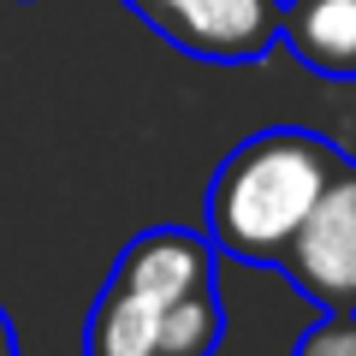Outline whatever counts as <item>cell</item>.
Returning a JSON list of instances; mask_svg holds the SVG:
<instances>
[{
	"label": "cell",
	"mask_w": 356,
	"mask_h": 356,
	"mask_svg": "<svg viewBox=\"0 0 356 356\" xmlns=\"http://www.w3.org/2000/svg\"><path fill=\"white\" fill-rule=\"evenodd\" d=\"M291 356H356V309H321Z\"/></svg>",
	"instance_id": "cell-6"
},
{
	"label": "cell",
	"mask_w": 356,
	"mask_h": 356,
	"mask_svg": "<svg viewBox=\"0 0 356 356\" xmlns=\"http://www.w3.org/2000/svg\"><path fill=\"white\" fill-rule=\"evenodd\" d=\"M226 309L214 243L191 226H149L119 250L83 315V356H214Z\"/></svg>",
	"instance_id": "cell-1"
},
{
	"label": "cell",
	"mask_w": 356,
	"mask_h": 356,
	"mask_svg": "<svg viewBox=\"0 0 356 356\" xmlns=\"http://www.w3.org/2000/svg\"><path fill=\"white\" fill-rule=\"evenodd\" d=\"M280 42L315 77H356V0H280Z\"/></svg>",
	"instance_id": "cell-5"
},
{
	"label": "cell",
	"mask_w": 356,
	"mask_h": 356,
	"mask_svg": "<svg viewBox=\"0 0 356 356\" xmlns=\"http://www.w3.org/2000/svg\"><path fill=\"white\" fill-rule=\"evenodd\" d=\"M315 309H356V161L344 154L327 191L273 261Z\"/></svg>",
	"instance_id": "cell-4"
},
{
	"label": "cell",
	"mask_w": 356,
	"mask_h": 356,
	"mask_svg": "<svg viewBox=\"0 0 356 356\" xmlns=\"http://www.w3.org/2000/svg\"><path fill=\"white\" fill-rule=\"evenodd\" d=\"M339 143L303 125H267L243 137L208 178L202 238L214 243V255L273 267L291 232L303 226V214L315 208V196L327 191V178L339 172Z\"/></svg>",
	"instance_id": "cell-2"
},
{
	"label": "cell",
	"mask_w": 356,
	"mask_h": 356,
	"mask_svg": "<svg viewBox=\"0 0 356 356\" xmlns=\"http://www.w3.org/2000/svg\"><path fill=\"white\" fill-rule=\"evenodd\" d=\"M166 48L208 65H255L280 48V0H119Z\"/></svg>",
	"instance_id": "cell-3"
},
{
	"label": "cell",
	"mask_w": 356,
	"mask_h": 356,
	"mask_svg": "<svg viewBox=\"0 0 356 356\" xmlns=\"http://www.w3.org/2000/svg\"><path fill=\"white\" fill-rule=\"evenodd\" d=\"M0 356H18V327H13L6 309H0Z\"/></svg>",
	"instance_id": "cell-7"
}]
</instances>
